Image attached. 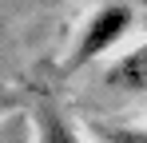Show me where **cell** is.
Instances as JSON below:
<instances>
[{"instance_id":"6da1fadb","label":"cell","mask_w":147,"mask_h":143,"mask_svg":"<svg viewBox=\"0 0 147 143\" xmlns=\"http://www.w3.org/2000/svg\"><path fill=\"white\" fill-rule=\"evenodd\" d=\"M131 24H135V12H131V4H123V0H107L103 8H96V12L88 16V24L80 28L72 52H68V60H64V72L76 76L80 68L103 60L111 48L123 44V36L131 32Z\"/></svg>"},{"instance_id":"5b68a950","label":"cell","mask_w":147,"mask_h":143,"mask_svg":"<svg viewBox=\"0 0 147 143\" xmlns=\"http://www.w3.org/2000/svg\"><path fill=\"white\" fill-rule=\"evenodd\" d=\"M0 143H8V139H4V135H0Z\"/></svg>"},{"instance_id":"3957f363","label":"cell","mask_w":147,"mask_h":143,"mask_svg":"<svg viewBox=\"0 0 147 143\" xmlns=\"http://www.w3.org/2000/svg\"><path fill=\"white\" fill-rule=\"evenodd\" d=\"M32 127H36V143H84V135H80V127L72 123V115L60 103H52L48 95L36 103Z\"/></svg>"},{"instance_id":"7a4b0ae2","label":"cell","mask_w":147,"mask_h":143,"mask_svg":"<svg viewBox=\"0 0 147 143\" xmlns=\"http://www.w3.org/2000/svg\"><path fill=\"white\" fill-rule=\"evenodd\" d=\"M103 84H107L111 92L147 95V40L135 44L131 52H123L111 68H103Z\"/></svg>"},{"instance_id":"8992f818","label":"cell","mask_w":147,"mask_h":143,"mask_svg":"<svg viewBox=\"0 0 147 143\" xmlns=\"http://www.w3.org/2000/svg\"><path fill=\"white\" fill-rule=\"evenodd\" d=\"M44 4H52V0H44Z\"/></svg>"},{"instance_id":"277c9868","label":"cell","mask_w":147,"mask_h":143,"mask_svg":"<svg viewBox=\"0 0 147 143\" xmlns=\"http://www.w3.org/2000/svg\"><path fill=\"white\" fill-rule=\"evenodd\" d=\"M99 143H147V127H123V123H96Z\"/></svg>"}]
</instances>
